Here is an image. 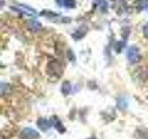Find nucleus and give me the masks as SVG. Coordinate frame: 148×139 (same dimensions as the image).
I'll return each mask as SVG.
<instances>
[{
    "label": "nucleus",
    "instance_id": "obj_6",
    "mask_svg": "<svg viewBox=\"0 0 148 139\" xmlns=\"http://www.w3.org/2000/svg\"><path fill=\"white\" fill-rule=\"evenodd\" d=\"M87 32V27L86 26H82L79 29L76 30V32L73 34V38L75 39H81L86 34Z\"/></svg>",
    "mask_w": 148,
    "mask_h": 139
},
{
    "label": "nucleus",
    "instance_id": "obj_11",
    "mask_svg": "<svg viewBox=\"0 0 148 139\" xmlns=\"http://www.w3.org/2000/svg\"><path fill=\"white\" fill-rule=\"evenodd\" d=\"M118 109L120 110H124L125 109L128 107V100L125 98V97H121L118 100V104H117Z\"/></svg>",
    "mask_w": 148,
    "mask_h": 139
},
{
    "label": "nucleus",
    "instance_id": "obj_12",
    "mask_svg": "<svg viewBox=\"0 0 148 139\" xmlns=\"http://www.w3.org/2000/svg\"><path fill=\"white\" fill-rule=\"evenodd\" d=\"M134 6L139 9H145L148 7V0H136Z\"/></svg>",
    "mask_w": 148,
    "mask_h": 139
},
{
    "label": "nucleus",
    "instance_id": "obj_13",
    "mask_svg": "<svg viewBox=\"0 0 148 139\" xmlns=\"http://www.w3.org/2000/svg\"><path fill=\"white\" fill-rule=\"evenodd\" d=\"M98 7L103 11H106V9H108V3H106V0H100L98 2Z\"/></svg>",
    "mask_w": 148,
    "mask_h": 139
},
{
    "label": "nucleus",
    "instance_id": "obj_15",
    "mask_svg": "<svg viewBox=\"0 0 148 139\" xmlns=\"http://www.w3.org/2000/svg\"><path fill=\"white\" fill-rule=\"evenodd\" d=\"M87 139H94V138H87Z\"/></svg>",
    "mask_w": 148,
    "mask_h": 139
},
{
    "label": "nucleus",
    "instance_id": "obj_14",
    "mask_svg": "<svg viewBox=\"0 0 148 139\" xmlns=\"http://www.w3.org/2000/svg\"><path fill=\"white\" fill-rule=\"evenodd\" d=\"M143 34H145V36L146 37V38H148V22L145 23V25L143 26Z\"/></svg>",
    "mask_w": 148,
    "mask_h": 139
},
{
    "label": "nucleus",
    "instance_id": "obj_4",
    "mask_svg": "<svg viewBox=\"0 0 148 139\" xmlns=\"http://www.w3.org/2000/svg\"><path fill=\"white\" fill-rule=\"evenodd\" d=\"M37 126L41 130V131L45 132L47 131L49 128L53 126V122L52 120H47L44 118H40L37 120Z\"/></svg>",
    "mask_w": 148,
    "mask_h": 139
},
{
    "label": "nucleus",
    "instance_id": "obj_9",
    "mask_svg": "<svg viewBox=\"0 0 148 139\" xmlns=\"http://www.w3.org/2000/svg\"><path fill=\"white\" fill-rule=\"evenodd\" d=\"M71 91V85L69 81H65L63 82L62 85H61V92L64 96H68Z\"/></svg>",
    "mask_w": 148,
    "mask_h": 139
},
{
    "label": "nucleus",
    "instance_id": "obj_1",
    "mask_svg": "<svg viewBox=\"0 0 148 139\" xmlns=\"http://www.w3.org/2000/svg\"><path fill=\"white\" fill-rule=\"evenodd\" d=\"M127 58H128L129 61L132 64L139 62L142 58L140 49H139L135 45L131 46V47H130L127 51Z\"/></svg>",
    "mask_w": 148,
    "mask_h": 139
},
{
    "label": "nucleus",
    "instance_id": "obj_2",
    "mask_svg": "<svg viewBox=\"0 0 148 139\" xmlns=\"http://www.w3.org/2000/svg\"><path fill=\"white\" fill-rule=\"evenodd\" d=\"M21 137L22 139H38L40 137V134L36 130L27 127L21 132Z\"/></svg>",
    "mask_w": 148,
    "mask_h": 139
},
{
    "label": "nucleus",
    "instance_id": "obj_10",
    "mask_svg": "<svg viewBox=\"0 0 148 139\" xmlns=\"http://www.w3.org/2000/svg\"><path fill=\"white\" fill-rule=\"evenodd\" d=\"M28 26H29L30 30L34 31V32L39 31V30H41V28H42L41 23L39 21H29V23H28Z\"/></svg>",
    "mask_w": 148,
    "mask_h": 139
},
{
    "label": "nucleus",
    "instance_id": "obj_7",
    "mask_svg": "<svg viewBox=\"0 0 148 139\" xmlns=\"http://www.w3.org/2000/svg\"><path fill=\"white\" fill-rule=\"evenodd\" d=\"M57 3L60 6L66 7L69 8H73L76 6L75 0H57Z\"/></svg>",
    "mask_w": 148,
    "mask_h": 139
},
{
    "label": "nucleus",
    "instance_id": "obj_5",
    "mask_svg": "<svg viewBox=\"0 0 148 139\" xmlns=\"http://www.w3.org/2000/svg\"><path fill=\"white\" fill-rule=\"evenodd\" d=\"M51 120H52V122H53V126L57 129L59 133H63L66 132V128L64 127V125L58 119H57L56 117H53V118H51Z\"/></svg>",
    "mask_w": 148,
    "mask_h": 139
},
{
    "label": "nucleus",
    "instance_id": "obj_8",
    "mask_svg": "<svg viewBox=\"0 0 148 139\" xmlns=\"http://www.w3.org/2000/svg\"><path fill=\"white\" fill-rule=\"evenodd\" d=\"M18 10H21V12H22L23 14H27V15H30V16H32V15H35L36 14V11L34 9H32L29 7H26V6H18Z\"/></svg>",
    "mask_w": 148,
    "mask_h": 139
},
{
    "label": "nucleus",
    "instance_id": "obj_3",
    "mask_svg": "<svg viewBox=\"0 0 148 139\" xmlns=\"http://www.w3.org/2000/svg\"><path fill=\"white\" fill-rule=\"evenodd\" d=\"M47 72L50 75H59L61 73V67H60V64L57 61H52L48 64L47 66Z\"/></svg>",
    "mask_w": 148,
    "mask_h": 139
}]
</instances>
